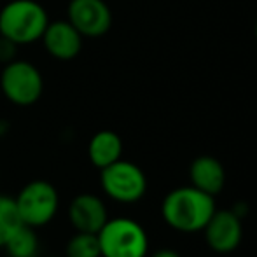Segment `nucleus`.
<instances>
[{"instance_id": "nucleus-1", "label": "nucleus", "mask_w": 257, "mask_h": 257, "mask_svg": "<svg viewBox=\"0 0 257 257\" xmlns=\"http://www.w3.org/2000/svg\"><path fill=\"white\" fill-rule=\"evenodd\" d=\"M215 210L213 196L196 189L194 186H184L170 191L161 205L165 222L180 233L203 231Z\"/></svg>"}, {"instance_id": "nucleus-2", "label": "nucleus", "mask_w": 257, "mask_h": 257, "mask_svg": "<svg viewBox=\"0 0 257 257\" xmlns=\"http://www.w3.org/2000/svg\"><path fill=\"white\" fill-rule=\"evenodd\" d=\"M49 18L35 0H11L0 11V35L16 46L41 41Z\"/></svg>"}, {"instance_id": "nucleus-3", "label": "nucleus", "mask_w": 257, "mask_h": 257, "mask_svg": "<svg viewBox=\"0 0 257 257\" xmlns=\"http://www.w3.org/2000/svg\"><path fill=\"white\" fill-rule=\"evenodd\" d=\"M96 234L102 257H146L149 250L146 229L128 217L108 219Z\"/></svg>"}, {"instance_id": "nucleus-4", "label": "nucleus", "mask_w": 257, "mask_h": 257, "mask_svg": "<svg viewBox=\"0 0 257 257\" xmlns=\"http://www.w3.org/2000/svg\"><path fill=\"white\" fill-rule=\"evenodd\" d=\"M16 208L25 226L42 227L54 219L60 205L56 187L48 180H32L20 191Z\"/></svg>"}, {"instance_id": "nucleus-5", "label": "nucleus", "mask_w": 257, "mask_h": 257, "mask_svg": "<svg viewBox=\"0 0 257 257\" xmlns=\"http://www.w3.org/2000/svg\"><path fill=\"white\" fill-rule=\"evenodd\" d=\"M0 88L11 103L28 107L42 96L44 79L35 65L23 60H13L0 75Z\"/></svg>"}, {"instance_id": "nucleus-6", "label": "nucleus", "mask_w": 257, "mask_h": 257, "mask_svg": "<svg viewBox=\"0 0 257 257\" xmlns=\"http://www.w3.org/2000/svg\"><path fill=\"white\" fill-rule=\"evenodd\" d=\"M100 184L108 198L119 203H135L147 191V177L140 166L132 161L117 159L105 166L100 175Z\"/></svg>"}, {"instance_id": "nucleus-7", "label": "nucleus", "mask_w": 257, "mask_h": 257, "mask_svg": "<svg viewBox=\"0 0 257 257\" xmlns=\"http://www.w3.org/2000/svg\"><path fill=\"white\" fill-rule=\"evenodd\" d=\"M67 20L82 37H102L112 27V13L103 0H70Z\"/></svg>"}, {"instance_id": "nucleus-8", "label": "nucleus", "mask_w": 257, "mask_h": 257, "mask_svg": "<svg viewBox=\"0 0 257 257\" xmlns=\"http://www.w3.org/2000/svg\"><path fill=\"white\" fill-rule=\"evenodd\" d=\"M203 231L208 247L217 254L236 250L243 236L240 215L233 210H215Z\"/></svg>"}, {"instance_id": "nucleus-9", "label": "nucleus", "mask_w": 257, "mask_h": 257, "mask_svg": "<svg viewBox=\"0 0 257 257\" xmlns=\"http://www.w3.org/2000/svg\"><path fill=\"white\" fill-rule=\"evenodd\" d=\"M68 220L79 233H98L108 220L107 206L96 194H79L68 206Z\"/></svg>"}, {"instance_id": "nucleus-10", "label": "nucleus", "mask_w": 257, "mask_h": 257, "mask_svg": "<svg viewBox=\"0 0 257 257\" xmlns=\"http://www.w3.org/2000/svg\"><path fill=\"white\" fill-rule=\"evenodd\" d=\"M82 39L68 20L49 23L42 35L46 51L60 61L74 60L82 49Z\"/></svg>"}, {"instance_id": "nucleus-11", "label": "nucleus", "mask_w": 257, "mask_h": 257, "mask_svg": "<svg viewBox=\"0 0 257 257\" xmlns=\"http://www.w3.org/2000/svg\"><path fill=\"white\" fill-rule=\"evenodd\" d=\"M191 186L215 198L226 182V172L222 163L213 156H200L189 166Z\"/></svg>"}, {"instance_id": "nucleus-12", "label": "nucleus", "mask_w": 257, "mask_h": 257, "mask_svg": "<svg viewBox=\"0 0 257 257\" xmlns=\"http://www.w3.org/2000/svg\"><path fill=\"white\" fill-rule=\"evenodd\" d=\"M121 154H122V140L115 132L102 130V132L95 133L91 137V140H89V146H88L89 161L98 170H103L105 166L121 159Z\"/></svg>"}, {"instance_id": "nucleus-13", "label": "nucleus", "mask_w": 257, "mask_h": 257, "mask_svg": "<svg viewBox=\"0 0 257 257\" xmlns=\"http://www.w3.org/2000/svg\"><path fill=\"white\" fill-rule=\"evenodd\" d=\"M4 248L9 257H37L39 254V238L35 233V227L21 226L18 231L11 234L6 241Z\"/></svg>"}, {"instance_id": "nucleus-14", "label": "nucleus", "mask_w": 257, "mask_h": 257, "mask_svg": "<svg viewBox=\"0 0 257 257\" xmlns=\"http://www.w3.org/2000/svg\"><path fill=\"white\" fill-rule=\"evenodd\" d=\"M21 226L23 222L20 219L14 198L0 194V247H4L11 234L20 229Z\"/></svg>"}, {"instance_id": "nucleus-15", "label": "nucleus", "mask_w": 257, "mask_h": 257, "mask_svg": "<svg viewBox=\"0 0 257 257\" xmlns=\"http://www.w3.org/2000/svg\"><path fill=\"white\" fill-rule=\"evenodd\" d=\"M67 257H102L100 254L98 234L95 233H75L65 247Z\"/></svg>"}, {"instance_id": "nucleus-16", "label": "nucleus", "mask_w": 257, "mask_h": 257, "mask_svg": "<svg viewBox=\"0 0 257 257\" xmlns=\"http://www.w3.org/2000/svg\"><path fill=\"white\" fill-rule=\"evenodd\" d=\"M16 49L18 46L14 42H11L9 39L0 35V63H11L13 60H16Z\"/></svg>"}, {"instance_id": "nucleus-17", "label": "nucleus", "mask_w": 257, "mask_h": 257, "mask_svg": "<svg viewBox=\"0 0 257 257\" xmlns=\"http://www.w3.org/2000/svg\"><path fill=\"white\" fill-rule=\"evenodd\" d=\"M151 257H180V254H177V252L172 250V248H161V250L154 252Z\"/></svg>"}, {"instance_id": "nucleus-18", "label": "nucleus", "mask_w": 257, "mask_h": 257, "mask_svg": "<svg viewBox=\"0 0 257 257\" xmlns=\"http://www.w3.org/2000/svg\"><path fill=\"white\" fill-rule=\"evenodd\" d=\"M254 34H255V41H257V21H255V27H254Z\"/></svg>"}]
</instances>
